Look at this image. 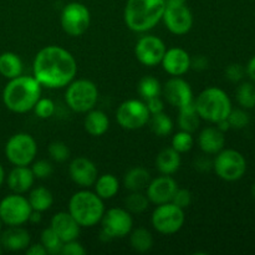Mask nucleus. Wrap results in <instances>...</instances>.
I'll return each instance as SVG.
<instances>
[{
    "instance_id": "obj_50",
    "label": "nucleus",
    "mask_w": 255,
    "mask_h": 255,
    "mask_svg": "<svg viewBox=\"0 0 255 255\" xmlns=\"http://www.w3.org/2000/svg\"><path fill=\"white\" fill-rule=\"evenodd\" d=\"M30 223H40L41 222V213L36 211H32L29 218Z\"/></svg>"
},
{
    "instance_id": "obj_7",
    "label": "nucleus",
    "mask_w": 255,
    "mask_h": 255,
    "mask_svg": "<svg viewBox=\"0 0 255 255\" xmlns=\"http://www.w3.org/2000/svg\"><path fill=\"white\" fill-rule=\"evenodd\" d=\"M4 152L12 166H30L37 154V143L31 134L19 132L7 139Z\"/></svg>"
},
{
    "instance_id": "obj_38",
    "label": "nucleus",
    "mask_w": 255,
    "mask_h": 255,
    "mask_svg": "<svg viewBox=\"0 0 255 255\" xmlns=\"http://www.w3.org/2000/svg\"><path fill=\"white\" fill-rule=\"evenodd\" d=\"M49 156L52 161L57 162V163H62L66 162L70 158V148L65 142L62 141H54L49 144Z\"/></svg>"
},
{
    "instance_id": "obj_44",
    "label": "nucleus",
    "mask_w": 255,
    "mask_h": 255,
    "mask_svg": "<svg viewBox=\"0 0 255 255\" xmlns=\"http://www.w3.org/2000/svg\"><path fill=\"white\" fill-rule=\"evenodd\" d=\"M244 76V69L239 64H231L226 69V77L232 82H239Z\"/></svg>"
},
{
    "instance_id": "obj_51",
    "label": "nucleus",
    "mask_w": 255,
    "mask_h": 255,
    "mask_svg": "<svg viewBox=\"0 0 255 255\" xmlns=\"http://www.w3.org/2000/svg\"><path fill=\"white\" fill-rule=\"evenodd\" d=\"M216 125L222 132H226V131H228V129H231V126H229V122H228V120H227V119L222 120V121H219V122H217Z\"/></svg>"
},
{
    "instance_id": "obj_22",
    "label": "nucleus",
    "mask_w": 255,
    "mask_h": 255,
    "mask_svg": "<svg viewBox=\"0 0 255 255\" xmlns=\"http://www.w3.org/2000/svg\"><path fill=\"white\" fill-rule=\"evenodd\" d=\"M35 176L29 166H14L6 177V183L12 193L25 194L32 188Z\"/></svg>"
},
{
    "instance_id": "obj_15",
    "label": "nucleus",
    "mask_w": 255,
    "mask_h": 255,
    "mask_svg": "<svg viewBox=\"0 0 255 255\" xmlns=\"http://www.w3.org/2000/svg\"><path fill=\"white\" fill-rule=\"evenodd\" d=\"M162 20L166 29L178 36L188 34L193 26V14L186 4L166 5Z\"/></svg>"
},
{
    "instance_id": "obj_16",
    "label": "nucleus",
    "mask_w": 255,
    "mask_h": 255,
    "mask_svg": "<svg viewBox=\"0 0 255 255\" xmlns=\"http://www.w3.org/2000/svg\"><path fill=\"white\" fill-rule=\"evenodd\" d=\"M162 94L166 101L177 109L194 102L191 85L181 76H172L162 87Z\"/></svg>"
},
{
    "instance_id": "obj_40",
    "label": "nucleus",
    "mask_w": 255,
    "mask_h": 255,
    "mask_svg": "<svg viewBox=\"0 0 255 255\" xmlns=\"http://www.w3.org/2000/svg\"><path fill=\"white\" fill-rule=\"evenodd\" d=\"M31 164V171L34 173L35 178L46 179L51 177L52 173H54V166H52L51 162L46 161V159L34 161Z\"/></svg>"
},
{
    "instance_id": "obj_36",
    "label": "nucleus",
    "mask_w": 255,
    "mask_h": 255,
    "mask_svg": "<svg viewBox=\"0 0 255 255\" xmlns=\"http://www.w3.org/2000/svg\"><path fill=\"white\" fill-rule=\"evenodd\" d=\"M237 101L243 109L255 107V86L251 82H244L237 89Z\"/></svg>"
},
{
    "instance_id": "obj_55",
    "label": "nucleus",
    "mask_w": 255,
    "mask_h": 255,
    "mask_svg": "<svg viewBox=\"0 0 255 255\" xmlns=\"http://www.w3.org/2000/svg\"><path fill=\"white\" fill-rule=\"evenodd\" d=\"M2 251H4V249H2V247H1V246H0V254H1V253H2Z\"/></svg>"
},
{
    "instance_id": "obj_24",
    "label": "nucleus",
    "mask_w": 255,
    "mask_h": 255,
    "mask_svg": "<svg viewBox=\"0 0 255 255\" xmlns=\"http://www.w3.org/2000/svg\"><path fill=\"white\" fill-rule=\"evenodd\" d=\"M85 131L92 137L104 136L110 127V120L107 115L101 110H90L86 112L84 120Z\"/></svg>"
},
{
    "instance_id": "obj_54",
    "label": "nucleus",
    "mask_w": 255,
    "mask_h": 255,
    "mask_svg": "<svg viewBox=\"0 0 255 255\" xmlns=\"http://www.w3.org/2000/svg\"><path fill=\"white\" fill-rule=\"evenodd\" d=\"M252 193H253L254 198H255V183L253 184V188H252Z\"/></svg>"
},
{
    "instance_id": "obj_49",
    "label": "nucleus",
    "mask_w": 255,
    "mask_h": 255,
    "mask_svg": "<svg viewBox=\"0 0 255 255\" xmlns=\"http://www.w3.org/2000/svg\"><path fill=\"white\" fill-rule=\"evenodd\" d=\"M247 74L255 82V56L252 57L247 65Z\"/></svg>"
},
{
    "instance_id": "obj_46",
    "label": "nucleus",
    "mask_w": 255,
    "mask_h": 255,
    "mask_svg": "<svg viewBox=\"0 0 255 255\" xmlns=\"http://www.w3.org/2000/svg\"><path fill=\"white\" fill-rule=\"evenodd\" d=\"M194 168L199 172H208L213 169V161H211L207 156L199 157L194 161Z\"/></svg>"
},
{
    "instance_id": "obj_26",
    "label": "nucleus",
    "mask_w": 255,
    "mask_h": 255,
    "mask_svg": "<svg viewBox=\"0 0 255 255\" xmlns=\"http://www.w3.org/2000/svg\"><path fill=\"white\" fill-rule=\"evenodd\" d=\"M151 173L143 167H133L124 176V186L129 192L144 191L151 182Z\"/></svg>"
},
{
    "instance_id": "obj_13",
    "label": "nucleus",
    "mask_w": 255,
    "mask_h": 255,
    "mask_svg": "<svg viewBox=\"0 0 255 255\" xmlns=\"http://www.w3.org/2000/svg\"><path fill=\"white\" fill-rule=\"evenodd\" d=\"M151 114L143 100L129 99L122 102L116 111V121L124 129L134 131L143 128Z\"/></svg>"
},
{
    "instance_id": "obj_52",
    "label": "nucleus",
    "mask_w": 255,
    "mask_h": 255,
    "mask_svg": "<svg viewBox=\"0 0 255 255\" xmlns=\"http://www.w3.org/2000/svg\"><path fill=\"white\" fill-rule=\"evenodd\" d=\"M167 5H179V4H186L187 0H164Z\"/></svg>"
},
{
    "instance_id": "obj_41",
    "label": "nucleus",
    "mask_w": 255,
    "mask_h": 255,
    "mask_svg": "<svg viewBox=\"0 0 255 255\" xmlns=\"http://www.w3.org/2000/svg\"><path fill=\"white\" fill-rule=\"evenodd\" d=\"M227 120H228L231 128H234V129L244 128V127L248 126L249 121H251L249 115L247 114L244 110H233V109H232L231 114H229V116L227 117Z\"/></svg>"
},
{
    "instance_id": "obj_43",
    "label": "nucleus",
    "mask_w": 255,
    "mask_h": 255,
    "mask_svg": "<svg viewBox=\"0 0 255 255\" xmlns=\"http://www.w3.org/2000/svg\"><path fill=\"white\" fill-rule=\"evenodd\" d=\"M87 253L86 249L84 248L81 243L77 242V239L70 242H65L62 244V248L60 254L61 255H85Z\"/></svg>"
},
{
    "instance_id": "obj_11",
    "label": "nucleus",
    "mask_w": 255,
    "mask_h": 255,
    "mask_svg": "<svg viewBox=\"0 0 255 255\" xmlns=\"http://www.w3.org/2000/svg\"><path fill=\"white\" fill-rule=\"evenodd\" d=\"M60 24L65 34L71 37H79L89 30L91 24V14L86 5L82 2H69L62 9Z\"/></svg>"
},
{
    "instance_id": "obj_48",
    "label": "nucleus",
    "mask_w": 255,
    "mask_h": 255,
    "mask_svg": "<svg viewBox=\"0 0 255 255\" xmlns=\"http://www.w3.org/2000/svg\"><path fill=\"white\" fill-rule=\"evenodd\" d=\"M25 253H26V255H46L47 252L41 243H36L30 244V246L25 249Z\"/></svg>"
},
{
    "instance_id": "obj_9",
    "label": "nucleus",
    "mask_w": 255,
    "mask_h": 255,
    "mask_svg": "<svg viewBox=\"0 0 255 255\" xmlns=\"http://www.w3.org/2000/svg\"><path fill=\"white\" fill-rule=\"evenodd\" d=\"M101 238L105 241L121 239L133 229V218L126 208H110L105 211L101 219Z\"/></svg>"
},
{
    "instance_id": "obj_10",
    "label": "nucleus",
    "mask_w": 255,
    "mask_h": 255,
    "mask_svg": "<svg viewBox=\"0 0 255 255\" xmlns=\"http://www.w3.org/2000/svg\"><path fill=\"white\" fill-rule=\"evenodd\" d=\"M213 169L217 176L227 182H236L243 178L247 171V161L236 149H222L213 159Z\"/></svg>"
},
{
    "instance_id": "obj_34",
    "label": "nucleus",
    "mask_w": 255,
    "mask_h": 255,
    "mask_svg": "<svg viewBox=\"0 0 255 255\" xmlns=\"http://www.w3.org/2000/svg\"><path fill=\"white\" fill-rule=\"evenodd\" d=\"M149 206V201L146 193L142 191L131 192L125 199V207L131 214H141L147 211Z\"/></svg>"
},
{
    "instance_id": "obj_4",
    "label": "nucleus",
    "mask_w": 255,
    "mask_h": 255,
    "mask_svg": "<svg viewBox=\"0 0 255 255\" xmlns=\"http://www.w3.org/2000/svg\"><path fill=\"white\" fill-rule=\"evenodd\" d=\"M105 211L104 199L89 188H82L71 196L67 212L81 228H92L101 222Z\"/></svg>"
},
{
    "instance_id": "obj_28",
    "label": "nucleus",
    "mask_w": 255,
    "mask_h": 255,
    "mask_svg": "<svg viewBox=\"0 0 255 255\" xmlns=\"http://www.w3.org/2000/svg\"><path fill=\"white\" fill-rule=\"evenodd\" d=\"M95 193L101 199H111L119 193L120 191V181L116 176L111 173H105L102 176L97 177L96 182L94 184Z\"/></svg>"
},
{
    "instance_id": "obj_23",
    "label": "nucleus",
    "mask_w": 255,
    "mask_h": 255,
    "mask_svg": "<svg viewBox=\"0 0 255 255\" xmlns=\"http://www.w3.org/2000/svg\"><path fill=\"white\" fill-rule=\"evenodd\" d=\"M226 137L218 127L209 126L201 131L198 136V146L206 154H217L224 148Z\"/></svg>"
},
{
    "instance_id": "obj_8",
    "label": "nucleus",
    "mask_w": 255,
    "mask_h": 255,
    "mask_svg": "<svg viewBox=\"0 0 255 255\" xmlns=\"http://www.w3.org/2000/svg\"><path fill=\"white\" fill-rule=\"evenodd\" d=\"M186 222L184 209L179 208L172 202L158 204L151 216V223L154 231L163 236L178 233Z\"/></svg>"
},
{
    "instance_id": "obj_25",
    "label": "nucleus",
    "mask_w": 255,
    "mask_h": 255,
    "mask_svg": "<svg viewBox=\"0 0 255 255\" xmlns=\"http://www.w3.org/2000/svg\"><path fill=\"white\" fill-rule=\"evenodd\" d=\"M182 163L181 153L172 147L162 149L156 157V168L161 174L172 176L179 169Z\"/></svg>"
},
{
    "instance_id": "obj_35",
    "label": "nucleus",
    "mask_w": 255,
    "mask_h": 255,
    "mask_svg": "<svg viewBox=\"0 0 255 255\" xmlns=\"http://www.w3.org/2000/svg\"><path fill=\"white\" fill-rule=\"evenodd\" d=\"M40 243H41L42 246H44V248L46 249L47 254L57 255L61 252L64 242H62L61 239L57 237V234L49 227V228H45L44 231L41 232Z\"/></svg>"
},
{
    "instance_id": "obj_42",
    "label": "nucleus",
    "mask_w": 255,
    "mask_h": 255,
    "mask_svg": "<svg viewBox=\"0 0 255 255\" xmlns=\"http://www.w3.org/2000/svg\"><path fill=\"white\" fill-rule=\"evenodd\" d=\"M171 202L182 209L188 208L192 203V193L186 188H177Z\"/></svg>"
},
{
    "instance_id": "obj_20",
    "label": "nucleus",
    "mask_w": 255,
    "mask_h": 255,
    "mask_svg": "<svg viewBox=\"0 0 255 255\" xmlns=\"http://www.w3.org/2000/svg\"><path fill=\"white\" fill-rule=\"evenodd\" d=\"M50 228L57 234L62 242L75 241L79 238L81 227L69 212H59L54 214L50 221Z\"/></svg>"
},
{
    "instance_id": "obj_27",
    "label": "nucleus",
    "mask_w": 255,
    "mask_h": 255,
    "mask_svg": "<svg viewBox=\"0 0 255 255\" xmlns=\"http://www.w3.org/2000/svg\"><path fill=\"white\" fill-rule=\"evenodd\" d=\"M24 65L17 54L11 51H6L0 54V75L7 80L22 75Z\"/></svg>"
},
{
    "instance_id": "obj_1",
    "label": "nucleus",
    "mask_w": 255,
    "mask_h": 255,
    "mask_svg": "<svg viewBox=\"0 0 255 255\" xmlns=\"http://www.w3.org/2000/svg\"><path fill=\"white\" fill-rule=\"evenodd\" d=\"M77 74V61L74 55L57 45L42 47L35 55L32 76L42 87L62 89L66 87Z\"/></svg>"
},
{
    "instance_id": "obj_39",
    "label": "nucleus",
    "mask_w": 255,
    "mask_h": 255,
    "mask_svg": "<svg viewBox=\"0 0 255 255\" xmlns=\"http://www.w3.org/2000/svg\"><path fill=\"white\" fill-rule=\"evenodd\" d=\"M34 112L39 119L41 120H46L50 119L52 115L55 114V104L52 100L46 99V97H40L39 101L36 102V105L34 106Z\"/></svg>"
},
{
    "instance_id": "obj_37",
    "label": "nucleus",
    "mask_w": 255,
    "mask_h": 255,
    "mask_svg": "<svg viewBox=\"0 0 255 255\" xmlns=\"http://www.w3.org/2000/svg\"><path fill=\"white\" fill-rule=\"evenodd\" d=\"M194 146V138L193 133H189L186 131H179L173 134L171 141V147L176 149L178 153H187L191 151Z\"/></svg>"
},
{
    "instance_id": "obj_18",
    "label": "nucleus",
    "mask_w": 255,
    "mask_h": 255,
    "mask_svg": "<svg viewBox=\"0 0 255 255\" xmlns=\"http://www.w3.org/2000/svg\"><path fill=\"white\" fill-rule=\"evenodd\" d=\"M177 188H178V184L173 177L161 174L157 178L151 179L146 188V196L149 203L158 206V204L171 202Z\"/></svg>"
},
{
    "instance_id": "obj_21",
    "label": "nucleus",
    "mask_w": 255,
    "mask_h": 255,
    "mask_svg": "<svg viewBox=\"0 0 255 255\" xmlns=\"http://www.w3.org/2000/svg\"><path fill=\"white\" fill-rule=\"evenodd\" d=\"M29 232L21 226L7 227L4 232H0V246L9 252L25 251L30 246Z\"/></svg>"
},
{
    "instance_id": "obj_12",
    "label": "nucleus",
    "mask_w": 255,
    "mask_h": 255,
    "mask_svg": "<svg viewBox=\"0 0 255 255\" xmlns=\"http://www.w3.org/2000/svg\"><path fill=\"white\" fill-rule=\"evenodd\" d=\"M31 212L29 199L22 194L11 193L0 201V221L7 227L24 226Z\"/></svg>"
},
{
    "instance_id": "obj_6",
    "label": "nucleus",
    "mask_w": 255,
    "mask_h": 255,
    "mask_svg": "<svg viewBox=\"0 0 255 255\" xmlns=\"http://www.w3.org/2000/svg\"><path fill=\"white\" fill-rule=\"evenodd\" d=\"M65 101L70 110L77 114H86L95 109L99 101V89L91 80H72L67 85Z\"/></svg>"
},
{
    "instance_id": "obj_19",
    "label": "nucleus",
    "mask_w": 255,
    "mask_h": 255,
    "mask_svg": "<svg viewBox=\"0 0 255 255\" xmlns=\"http://www.w3.org/2000/svg\"><path fill=\"white\" fill-rule=\"evenodd\" d=\"M191 55L182 47H171L164 52L161 65L171 76H183L191 69Z\"/></svg>"
},
{
    "instance_id": "obj_14",
    "label": "nucleus",
    "mask_w": 255,
    "mask_h": 255,
    "mask_svg": "<svg viewBox=\"0 0 255 255\" xmlns=\"http://www.w3.org/2000/svg\"><path fill=\"white\" fill-rule=\"evenodd\" d=\"M166 50L163 40L153 35H146L139 37L134 45V56L143 66L154 67L161 64Z\"/></svg>"
},
{
    "instance_id": "obj_29",
    "label": "nucleus",
    "mask_w": 255,
    "mask_h": 255,
    "mask_svg": "<svg viewBox=\"0 0 255 255\" xmlns=\"http://www.w3.org/2000/svg\"><path fill=\"white\" fill-rule=\"evenodd\" d=\"M29 192L30 193L27 196V199H29L32 211L42 213V212H46L51 208L52 203H54V196H52L50 189L40 186L31 188Z\"/></svg>"
},
{
    "instance_id": "obj_17",
    "label": "nucleus",
    "mask_w": 255,
    "mask_h": 255,
    "mask_svg": "<svg viewBox=\"0 0 255 255\" xmlns=\"http://www.w3.org/2000/svg\"><path fill=\"white\" fill-rule=\"evenodd\" d=\"M69 176L80 188H90L94 187L99 177V169L91 159L86 157H76L69 164Z\"/></svg>"
},
{
    "instance_id": "obj_31",
    "label": "nucleus",
    "mask_w": 255,
    "mask_h": 255,
    "mask_svg": "<svg viewBox=\"0 0 255 255\" xmlns=\"http://www.w3.org/2000/svg\"><path fill=\"white\" fill-rule=\"evenodd\" d=\"M129 236V246L134 252L138 253H147L153 247V237L152 233L146 228L132 229Z\"/></svg>"
},
{
    "instance_id": "obj_32",
    "label": "nucleus",
    "mask_w": 255,
    "mask_h": 255,
    "mask_svg": "<svg viewBox=\"0 0 255 255\" xmlns=\"http://www.w3.org/2000/svg\"><path fill=\"white\" fill-rule=\"evenodd\" d=\"M148 125L151 131L158 137L169 136L173 131V121L163 111L159 112V114L151 115L148 120Z\"/></svg>"
},
{
    "instance_id": "obj_33",
    "label": "nucleus",
    "mask_w": 255,
    "mask_h": 255,
    "mask_svg": "<svg viewBox=\"0 0 255 255\" xmlns=\"http://www.w3.org/2000/svg\"><path fill=\"white\" fill-rule=\"evenodd\" d=\"M137 91L143 101H147L152 97H158L162 94L161 82L153 76H143L139 80Z\"/></svg>"
},
{
    "instance_id": "obj_53",
    "label": "nucleus",
    "mask_w": 255,
    "mask_h": 255,
    "mask_svg": "<svg viewBox=\"0 0 255 255\" xmlns=\"http://www.w3.org/2000/svg\"><path fill=\"white\" fill-rule=\"evenodd\" d=\"M4 181H5V171H4V168H2L1 164H0V188H1Z\"/></svg>"
},
{
    "instance_id": "obj_45",
    "label": "nucleus",
    "mask_w": 255,
    "mask_h": 255,
    "mask_svg": "<svg viewBox=\"0 0 255 255\" xmlns=\"http://www.w3.org/2000/svg\"><path fill=\"white\" fill-rule=\"evenodd\" d=\"M146 102V106L148 109L149 114L154 115V114H159L164 110V104L163 101L161 100V97H152V99L147 100Z\"/></svg>"
},
{
    "instance_id": "obj_56",
    "label": "nucleus",
    "mask_w": 255,
    "mask_h": 255,
    "mask_svg": "<svg viewBox=\"0 0 255 255\" xmlns=\"http://www.w3.org/2000/svg\"><path fill=\"white\" fill-rule=\"evenodd\" d=\"M1 228H2V223H1V221H0V232H1Z\"/></svg>"
},
{
    "instance_id": "obj_30",
    "label": "nucleus",
    "mask_w": 255,
    "mask_h": 255,
    "mask_svg": "<svg viewBox=\"0 0 255 255\" xmlns=\"http://www.w3.org/2000/svg\"><path fill=\"white\" fill-rule=\"evenodd\" d=\"M178 126L182 131L189 132V133H194L198 129L199 122H201V117L197 114L196 106L194 102L187 105V106L178 109Z\"/></svg>"
},
{
    "instance_id": "obj_2",
    "label": "nucleus",
    "mask_w": 255,
    "mask_h": 255,
    "mask_svg": "<svg viewBox=\"0 0 255 255\" xmlns=\"http://www.w3.org/2000/svg\"><path fill=\"white\" fill-rule=\"evenodd\" d=\"M42 86L34 76H20L7 81L2 90V102L14 114H26L32 111L41 97Z\"/></svg>"
},
{
    "instance_id": "obj_3",
    "label": "nucleus",
    "mask_w": 255,
    "mask_h": 255,
    "mask_svg": "<svg viewBox=\"0 0 255 255\" xmlns=\"http://www.w3.org/2000/svg\"><path fill=\"white\" fill-rule=\"evenodd\" d=\"M164 0H127L124 10L126 26L133 32H147L162 20Z\"/></svg>"
},
{
    "instance_id": "obj_47",
    "label": "nucleus",
    "mask_w": 255,
    "mask_h": 255,
    "mask_svg": "<svg viewBox=\"0 0 255 255\" xmlns=\"http://www.w3.org/2000/svg\"><path fill=\"white\" fill-rule=\"evenodd\" d=\"M191 69L197 70V71H204L208 69V59L203 55H198V56L191 59Z\"/></svg>"
},
{
    "instance_id": "obj_5",
    "label": "nucleus",
    "mask_w": 255,
    "mask_h": 255,
    "mask_svg": "<svg viewBox=\"0 0 255 255\" xmlns=\"http://www.w3.org/2000/svg\"><path fill=\"white\" fill-rule=\"evenodd\" d=\"M197 114L201 120L217 124L226 120L232 111V102L226 91L219 87H207L194 100Z\"/></svg>"
}]
</instances>
